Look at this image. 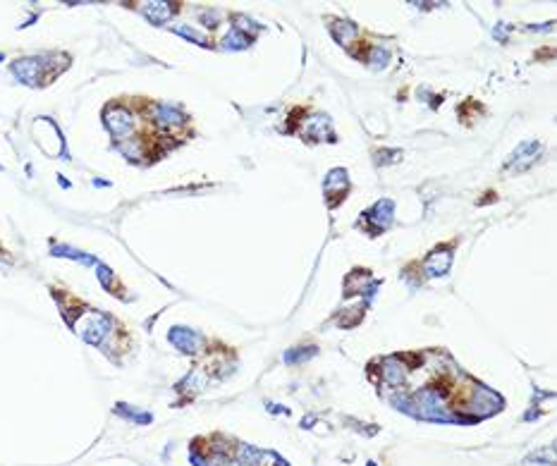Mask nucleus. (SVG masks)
Instances as JSON below:
<instances>
[{
	"label": "nucleus",
	"mask_w": 557,
	"mask_h": 466,
	"mask_svg": "<svg viewBox=\"0 0 557 466\" xmlns=\"http://www.w3.org/2000/svg\"><path fill=\"white\" fill-rule=\"evenodd\" d=\"M170 342L185 354H196L199 347H201V337L196 333H191V330H186V328H172L170 330Z\"/></svg>",
	"instance_id": "obj_4"
},
{
	"label": "nucleus",
	"mask_w": 557,
	"mask_h": 466,
	"mask_svg": "<svg viewBox=\"0 0 557 466\" xmlns=\"http://www.w3.org/2000/svg\"><path fill=\"white\" fill-rule=\"evenodd\" d=\"M106 127L110 129L115 139L122 141L125 136H130L134 131V115L127 108H122V105H110L106 110Z\"/></svg>",
	"instance_id": "obj_2"
},
{
	"label": "nucleus",
	"mask_w": 557,
	"mask_h": 466,
	"mask_svg": "<svg viewBox=\"0 0 557 466\" xmlns=\"http://www.w3.org/2000/svg\"><path fill=\"white\" fill-rule=\"evenodd\" d=\"M538 151L540 146L538 144H533V141H526V144H521L519 149H517V153L512 155V160H509V165L507 168L509 170H524V168H529L533 160H536V155H538Z\"/></svg>",
	"instance_id": "obj_6"
},
{
	"label": "nucleus",
	"mask_w": 557,
	"mask_h": 466,
	"mask_svg": "<svg viewBox=\"0 0 557 466\" xmlns=\"http://www.w3.org/2000/svg\"><path fill=\"white\" fill-rule=\"evenodd\" d=\"M0 60H2V53H0Z\"/></svg>",
	"instance_id": "obj_20"
},
{
	"label": "nucleus",
	"mask_w": 557,
	"mask_h": 466,
	"mask_svg": "<svg viewBox=\"0 0 557 466\" xmlns=\"http://www.w3.org/2000/svg\"><path fill=\"white\" fill-rule=\"evenodd\" d=\"M72 325H75L77 335L84 337L89 344H103V339L112 333V320L96 311H86V313L77 316V323Z\"/></svg>",
	"instance_id": "obj_1"
},
{
	"label": "nucleus",
	"mask_w": 557,
	"mask_h": 466,
	"mask_svg": "<svg viewBox=\"0 0 557 466\" xmlns=\"http://www.w3.org/2000/svg\"><path fill=\"white\" fill-rule=\"evenodd\" d=\"M268 457V452H263L259 447H251V445H239L237 449V462L241 466H261V462Z\"/></svg>",
	"instance_id": "obj_10"
},
{
	"label": "nucleus",
	"mask_w": 557,
	"mask_h": 466,
	"mask_svg": "<svg viewBox=\"0 0 557 466\" xmlns=\"http://www.w3.org/2000/svg\"><path fill=\"white\" fill-rule=\"evenodd\" d=\"M98 270H101V275H98V278H101V282H103V287L112 289V287H115V285H112V273L106 268V265H98Z\"/></svg>",
	"instance_id": "obj_16"
},
{
	"label": "nucleus",
	"mask_w": 557,
	"mask_h": 466,
	"mask_svg": "<svg viewBox=\"0 0 557 466\" xmlns=\"http://www.w3.org/2000/svg\"><path fill=\"white\" fill-rule=\"evenodd\" d=\"M175 31L177 34H182L185 38H191V41H196V43H204V46H208V38L201 36L199 31H194V29H186V26H175Z\"/></svg>",
	"instance_id": "obj_14"
},
{
	"label": "nucleus",
	"mask_w": 557,
	"mask_h": 466,
	"mask_svg": "<svg viewBox=\"0 0 557 466\" xmlns=\"http://www.w3.org/2000/svg\"><path fill=\"white\" fill-rule=\"evenodd\" d=\"M383 378H385V383L388 385H399L402 380H404V366H399L397 363V359H388L385 363H383Z\"/></svg>",
	"instance_id": "obj_12"
},
{
	"label": "nucleus",
	"mask_w": 557,
	"mask_h": 466,
	"mask_svg": "<svg viewBox=\"0 0 557 466\" xmlns=\"http://www.w3.org/2000/svg\"><path fill=\"white\" fill-rule=\"evenodd\" d=\"M366 466H378V464H375V462H369V464H366Z\"/></svg>",
	"instance_id": "obj_19"
},
{
	"label": "nucleus",
	"mask_w": 557,
	"mask_h": 466,
	"mask_svg": "<svg viewBox=\"0 0 557 466\" xmlns=\"http://www.w3.org/2000/svg\"><path fill=\"white\" fill-rule=\"evenodd\" d=\"M151 115L156 117V122H158L160 127H167V129L180 127V125H185L186 122L185 115L177 110V108H172V105H156V108H151Z\"/></svg>",
	"instance_id": "obj_5"
},
{
	"label": "nucleus",
	"mask_w": 557,
	"mask_h": 466,
	"mask_svg": "<svg viewBox=\"0 0 557 466\" xmlns=\"http://www.w3.org/2000/svg\"><path fill=\"white\" fill-rule=\"evenodd\" d=\"M275 466H290V464H287V462H282L278 454H275Z\"/></svg>",
	"instance_id": "obj_18"
},
{
	"label": "nucleus",
	"mask_w": 557,
	"mask_h": 466,
	"mask_svg": "<svg viewBox=\"0 0 557 466\" xmlns=\"http://www.w3.org/2000/svg\"><path fill=\"white\" fill-rule=\"evenodd\" d=\"M115 414H117V416H122V418H127V421L141 423V426H146V423L153 421V416H151V414H146V411H139V409H132V407H127V404H117V407H115Z\"/></svg>",
	"instance_id": "obj_11"
},
{
	"label": "nucleus",
	"mask_w": 557,
	"mask_h": 466,
	"mask_svg": "<svg viewBox=\"0 0 557 466\" xmlns=\"http://www.w3.org/2000/svg\"><path fill=\"white\" fill-rule=\"evenodd\" d=\"M311 352H314V349H309V352H304V349H297V352H292V354L285 356V361H287V363H297V361H301L304 356H311Z\"/></svg>",
	"instance_id": "obj_17"
},
{
	"label": "nucleus",
	"mask_w": 557,
	"mask_h": 466,
	"mask_svg": "<svg viewBox=\"0 0 557 466\" xmlns=\"http://www.w3.org/2000/svg\"><path fill=\"white\" fill-rule=\"evenodd\" d=\"M337 26H333V34L335 38L342 43V46H347V48H352V41L356 36H359V29L356 26H352V24H345V22H335Z\"/></svg>",
	"instance_id": "obj_13"
},
{
	"label": "nucleus",
	"mask_w": 557,
	"mask_h": 466,
	"mask_svg": "<svg viewBox=\"0 0 557 466\" xmlns=\"http://www.w3.org/2000/svg\"><path fill=\"white\" fill-rule=\"evenodd\" d=\"M390 215H392V201H388V199H385V201H378V204H375L371 210L366 213V218L378 225L375 230L388 227V223H390Z\"/></svg>",
	"instance_id": "obj_8"
},
{
	"label": "nucleus",
	"mask_w": 557,
	"mask_h": 466,
	"mask_svg": "<svg viewBox=\"0 0 557 466\" xmlns=\"http://www.w3.org/2000/svg\"><path fill=\"white\" fill-rule=\"evenodd\" d=\"M450 263H452V256H450V251H447V249H443V251L430 254V256H428V261L424 263V268H426L428 275H443V273H447Z\"/></svg>",
	"instance_id": "obj_7"
},
{
	"label": "nucleus",
	"mask_w": 557,
	"mask_h": 466,
	"mask_svg": "<svg viewBox=\"0 0 557 466\" xmlns=\"http://www.w3.org/2000/svg\"><path fill=\"white\" fill-rule=\"evenodd\" d=\"M225 43H227V48H244V46H249V41L241 36L239 31H232L230 36L225 38Z\"/></svg>",
	"instance_id": "obj_15"
},
{
	"label": "nucleus",
	"mask_w": 557,
	"mask_h": 466,
	"mask_svg": "<svg viewBox=\"0 0 557 466\" xmlns=\"http://www.w3.org/2000/svg\"><path fill=\"white\" fill-rule=\"evenodd\" d=\"M144 12H146V17H149L151 22L163 24V22H167V19L175 15V5H167V2H149V5H144Z\"/></svg>",
	"instance_id": "obj_9"
},
{
	"label": "nucleus",
	"mask_w": 557,
	"mask_h": 466,
	"mask_svg": "<svg viewBox=\"0 0 557 466\" xmlns=\"http://www.w3.org/2000/svg\"><path fill=\"white\" fill-rule=\"evenodd\" d=\"M41 70H43V57H24L12 62V75L29 86H36L41 81Z\"/></svg>",
	"instance_id": "obj_3"
}]
</instances>
